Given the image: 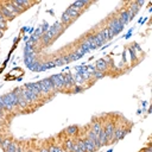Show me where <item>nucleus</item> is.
<instances>
[{"label":"nucleus","mask_w":152,"mask_h":152,"mask_svg":"<svg viewBox=\"0 0 152 152\" xmlns=\"http://www.w3.org/2000/svg\"><path fill=\"white\" fill-rule=\"evenodd\" d=\"M53 66H56V65H55V63H53L52 61H51V62H49V63H46V68H48V69L53 68Z\"/></svg>","instance_id":"obj_24"},{"label":"nucleus","mask_w":152,"mask_h":152,"mask_svg":"<svg viewBox=\"0 0 152 152\" xmlns=\"http://www.w3.org/2000/svg\"><path fill=\"white\" fill-rule=\"evenodd\" d=\"M20 90H21V95H23V97L25 99V101L27 102V104H28L31 112L37 110L38 107L43 106V104L46 102V101H44L42 97L34 95L32 91H30L28 89H26V88H24V87H20Z\"/></svg>","instance_id":"obj_1"},{"label":"nucleus","mask_w":152,"mask_h":152,"mask_svg":"<svg viewBox=\"0 0 152 152\" xmlns=\"http://www.w3.org/2000/svg\"><path fill=\"white\" fill-rule=\"evenodd\" d=\"M65 12L69 14V17L74 20V21H76V19H78L82 14H83V12L82 11H80L78 8H76V7H74L72 5H70L66 10H65Z\"/></svg>","instance_id":"obj_9"},{"label":"nucleus","mask_w":152,"mask_h":152,"mask_svg":"<svg viewBox=\"0 0 152 152\" xmlns=\"http://www.w3.org/2000/svg\"><path fill=\"white\" fill-rule=\"evenodd\" d=\"M59 23H61L63 26H65V27L68 28V27H69V26H70L72 23H75V21H74V20H72V19L69 17V14H68V13L64 11V12H63V14H62V17H61Z\"/></svg>","instance_id":"obj_16"},{"label":"nucleus","mask_w":152,"mask_h":152,"mask_svg":"<svg viewBox=\"0 0 152 152\" xmlns=\"http://www.w3.org/2000/svg\"><path fill=\"white\" fill-rule=\"evenodd\" d=\"M81 91H83V87H81V86H75L72 89H71V91H70V94H77V93H81Z\"/></svg>","instance_id":"obj_22"},{"label":"nucleus","mask_w":152,"mask_h":152,"mask_svg":"<svg viewBox=\"0 0 152 152\" xmlns=\"http://www.w3.org/2000/svg\"><path fill=\"white\" fill-rule=\"evenodd\" d=\"M81 39H83L84 42H87V44L89 45V49L90 50H94V49H97V44H96V39H95V36L93 33V31H88L86 34H83L82 37H80Z\"/></svg>","instance_id":"obj_5"},{"label":"nucleus","mask_w":152,"mask_h":152,"mask_svg":"<svg viewBox=\"0 0 152 152\" xmlns=\"http://www.w3.org/2000/svg\"><path fill=\"white\" fill-rule=\"evenodd\" d=\"M78 135H81V137L83 138L84 144H86L87 152H97V151H99V150H97V147H96V145H95L91 140H89L88 138H86V137H84V135H82V134H78Z\"/></svg>","instance_id":"obj_15"},{"label":"nucleus","mask_w":152,"mask_h":152,"mask_svg":"<svg viewBox=\"0 0 152 152\" xmlns=\"http://www.w3.org/2000/svg\"><path fill=\"white\" fill-rule=\"evenodd\" d=\"M0 28L2 31H6L7 30V21L5 20V18L2 17V14L0 13Z\"/></svg>","instance_id":"obj_21"},{"label":"nucleus","mask_w":152,"mask_h":152,"mask_svg":"<svg viewBox=\"0 0 152 152\" xmlns=\"http://www.w3.org/2000/svg\"><path fill=\"white\" fill-rule=\"evenodd\" d=\"M97 140H99V146H100V148L103 147V146H106V145H108V141H107V137H106V132H104L103 126H102L101 131H100L99 134H97Z\"/></svg>","instance_id":"obj_14"},{"label":"nucleus","mask_w":152,"mask_h":152,"mask_svg":"<svg viewBox=\"0 0 152 152\" xmlns=\"http://www.w3.org/2000/svg\"><path fill=\"white\" fill-rule=\"evenodd\" d=\"M94 2L93 1H87V0H81V1H75V2H72L71 5L74 6V7H76V8H78L80 11H82L83 13L87 11V8L90 6V5H93Z\"/></svg>","instance_id":"obj_13"},{"label":"nucleus","mask_w":152,"mask_h":152,"mask_svg":"<svg viewBox=\"0 0 152 152\" xmlns=\"http://www.w3.org/2000/svg\"><path fill=\"white\" fill-rule=\"evenodd\" d=\"M116 15H118L119 20L121 21V24H122L124 26H125L127 23L131 21V19H129V14H128V12H127L125 8H122V10H118V11H116Z\"/></svg>","instance_id":"obj_12"},{"label":"nucleus","mask_w":152,"mask_h":152,"mask_svg":"<svg viewBox=\"0 0 152 152\" xmlns=\"http://www.w3.org/2000/svg\"><path fill=\"white\" fill-rule=\"evenodd\" d=\"M102 24H104V26H107V27H110V28L114 31L115 36H116L118 33H120V32L124 30V25H122L121 21L119 20V18H118V15H116V12L110 13V14L102 21Z\"/></svg>","instance_id":"obj_2"},{"label":"nucleus","mask_w":152,"mask_h":152,"mask_svg":"<svg viewBox=\"0 0 152 152\" xmlns=\"http://www.w3.org/2000/svg\"><path fill=\"white\" fill-rule=\"evenodd\" d=\"M57 93H64V74H56L49 77Z\"/></svg>","instance_id":"obj_3"},{"label":"nucleus","mask_w":152,"mask_h":152,"mask_svg":"<svg viewBox=\"0 0 152 152\" xmlns=\"http://www.w3.org/2000/svg\"><path fill=\"white\" fill-rule=\"evenodd\" d=\"M103 120H104V115H102V116H94L91 119V121L88 124V126L90 127L91 131L95 132V134H99V132L101 131V128L103 126Z\"/></svg>","instance_id":"obj_4"},{"label":"nucleus","mask_w":152,"mask_h":152,"mask_svg":"<svg viewBox=\"0 0 152 152\" xmlns=\"http://www.w3.org/2000/svg\"><path fill=\"white\" fill-rule=\"evenodd\" d=\"M139 152H152V147H151V144L148 142L147 144V146H145V147H142Z\"/></svg>","instance_id":"obj_23"},{"label":"nucleus","mask_w":152,"mask_h":152,"mask_svg":"<svg viewBox=\"0 0 152 152\" xmlns=\"http://www.w3.org/2000/svg\"><path fill=\"white\" fill-rule=\"evenodd\" d=\"M80 131H81V127L77 126V125H71V126H68L64 131H62V133L66 137H70V138H74V137H77L80 134Z\"/></svg>","instance_id":"obj_6"},{"label":"nucleus","mask_w":152,"mask_h":152,"mask_svg":"<svg viewBox=\"0 0 152 152\" xmlns=\"http://www.w3.org/2000/svg\"><path fill=\"white\" fill-rule=\"evenodd\" d=\"M37 152H49V142H48V139L44 140V142H40L39 144Z\"/></svg>","instance_id":"obj_20"},{"label":"nucleus","mask_w":152,"mask_h":152,"mask_svg":"<svg viewBox=\"0 0 152 152\" xmlns=\"http://www.w3.org/2000/svg\"><path fill=\"white\" fill-rule=\"evenodd\" d=\"M19 6H21L25 11L26 10H28V8H31L32 6H34L37 2H34V1H30V0H14Z\"/></svg>","instance_id":"obj_18"},{"label":"nucleus","mask_w":152,"mask_h":152,"mask_svg":"<svg viewBox=\"0 0 152 152\" xmlns=\"http://www.w3.org/2000/svg\"><path fill=\"white\" fill-rule=\"evenodd\" d=\"M0 13L2 14V17L5 18V20L8 23V21H12L14 18H15V15L4 5V2L2 1H0Z\"/></svg>","instance_id":"obj_8"},{"label":"nucleus","mask_w":152,"mask_h":152,"mask_svg":"<svg viewBox=\"0 0 152 152\" xmlns=\"http://www.w3.org/2000/svg\"><path fill=\"white\" fill-rule=\"evenodd\" d=\"M24 88L28 89V90L32 91L34 95H37V96H39V97L43 99L42 93H40V88H39V83H38V82H36V83H25V84H24ZM43 100H44V99H43ZM44 101H45V100H44Z\"/></svg>","instance_id":"obj_11"},{"label":"nucleus","mask_w":152,"mask_h":152,"mask_svg":"<svg viewBox=\"0 0 152 152\" xmlns=\"http://www.w3.org/2000/svg\"><path fill=\"white\" fill-rule=\"evenodd\" d=\"M108 64L106 62L104 58H101V59H97L96 61V64H95V70L100 71V72H103L104 75H108Z\"/></svg>","instance_id":"obj_10"},{"label":"nucleus","mask_w":152,"mask_h":152,"mask_svg":"<svg viewBox=\"0 0 152 152\" xmlns=\"http://www.w3.org/2000/svg\"><path fill=\"white\" fill-rule=\"evenodd\" d=\"M125 5H126L125 10L128 12V14H129V19L132 20V19H133V18L137 15V13L139 12L140 7H138V6L135 5V2H134V1H129V2H126Z\"/></svg>","instance_id":"obj_7"},{"label":"nucleus","mask_w":152,"mask_h":152,"mask_svg":"<svg viewBox=\"0 0 152 152\" xmlns=\"http://www.w3.org/2000/svg\"><path fill=\"white\" fill-rule=\"evenodd\" d=\"M135 2V5L138 6V7H141L142 5H144V0H139V1H134Z\"/></svg>","instance_id":"obj_25"},{"label":"nucleus","mask_w":152,"mask_h":152,"mask_svg":"<svg viewBox=\"0 0 152 152\" xmlns=\"http://www.w3.org/2000/svg\"><path fill=\"white\" fill-rule=\"evenodd\" d=\"M19 144H20V141H19L18 139L13 138V140H12V142H11V145H10V147H8V150H7V152H15V150H17L18 146H19Z\"/></svg>","instance_id":"obj_19"},{"label":"nucleus","mask_w":152,"mask_h":152,"mask_svg":"<svg viewBox=\"0 0 152 152\" xmlns=\"http://www.w3.org/2000/svg\"><path fill=\"white\" fill-rule=\"evenodd\" d=\"M12 140H13V137H12L11 134H10V135H5V137H4L2 141H1V145H0V147H1V150H2L4 152H7V150H8L10 145H11Z\"/></svg>","instance_id":"obj_17"},{"label":"nucleus","mask_w":152,"mask_h":152,"mask_svg":"<svg viewBox=\"0 0 152 152\" xmlns=\"http://www.w3.org/2000/svg\"><path fill=\"white\" fill-rule=\"evenodd\" d=\"M2 34H4V31H2V30H1V28H0V38H1V37H2Z\"/></svg>","instance_id":"obj_26"}]
</instances>
